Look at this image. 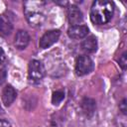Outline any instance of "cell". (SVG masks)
Here are the masks:
<instances>
[{
	"instance_id": "6da1fadb",
	"label": "cell",
	"mask_w": 127,
	"mask_h": 127,
	"mask_svg": "<svg viewBox=\"0 0 127 127\" xmlns=\"http://www.w3.org/2000/svg\"><path fill=\"white\" fill-rule=\"evenodd\" d=\"M114 13V4L110 1H94L90 9V20L93 24L104 25L108 23Z\"/></svg>"
},
{
	"instance_id": "7a4b0ae2",
	"label": "cell",
	"mask_w": 127,
	"mask_h": 127,
	"mask_svg": "<svg viewBox=\"0 0 127 127\" xmlns=\"http://www.w3.org/2000/svg\"><path fill=\"white\" fill-rule=\"evenodd\" d=\"M24 12L28 23L33 27H40L46 20V15L43 11L42 2H25Z\"/></svg>"
},
{
	"instance_id": "3957f363",
	"label": "cell",
	"mask_w": 127,
	"mask_h": 127,
	"mask_svg": "<svg viewBox=\"0 0 127 127\" xmlns=\"http://www.w3.org/2000/svg\"><path fill=\"white\" fill-rule=\"evenodd\" d=\"M28 73H29V79L32 80L33 82L41 81L46 73L44 64L38 60H32L29 64Z\"/></svg>"
},
{
	"instance_id": "277c9868",
	"label": "cell",
	"mask_w": 127,
	"mask_h": 127,
	"mask_svg": "<svg viewBox=\"0 0 127 127\" xmlns=\"http://www.w3.org/2000/svg\"><path fill=\"white\" fill-rule=\"evenodd\" d=\"M93 69V62L88 56H79L75 61V73L79 76L89 73Z\"/></svg>"
},
{
	"instance_id": "5b68a950",
	"label": "cell",
	"mask_w": 127,
	"mask_h": 127,
	"mask_svg": "<svg viewBox=\"0 0 127 127\" xmlns=\"http://www.w3.org/2000/svg\"><path fill=\"white\" fill-rule=\"evenodd\" d=\"M60 36H61V32L59 30H50L46 32L40 39V42H39L40 48L43 50L50 48L51 46H53L55 43L58 42Z\"/></svg>"
},
{
	"instance_id": "8992f818",
	"label": "cell",
	"mask_w": 127,
	"mask_h": 127,
	"mask_svg": "<svg viewBox=\"0 0 127 127\" xmlns=\"http://www.w3.org/2000/svg\"><path fill=\"white\" fill-rule=\"evenodd\" d=\"M89 30L87 28V26L85 25H75V26H71L68 28L67 30V36L70 39H74V40H78V39H83L87 36Z\"/></svg>"
},
{
	"instance_id": "52a82bcc",
	"label": "cell",
	"mask_w": 127,
	"mask_h": 127,
	"mask_svg": "<svg viewBox=\"0 0 127 127\" xmlns=\"http://www.w3.org/2000/svg\"><path fill=\"white\" fill-rule=\"evenodd\" d=\"M67 19L68 22L72 25H79V23L82 22L83 16H82V12L80 11V9L75 6V5H70L67 8Z\"/></svg>"
},
{
	"instance_id": "ba28073f",
	"label": "cell",
	"mask_w": 127,
	"mask_h": 127,
	"mask_svg": "<svg viewBox=\"0 0 127 127\" xmlns=\"http://www.w3.org/2000/svg\"><path fill=\"white\" fill-rule=\"evenodd\" d=\"M30 42V36L27 31L25 30H19L16 33L15 39H14V45L18 50H24L27 48Z\"/></svg>"
},
{
	"instance_id": "9c48e42d",
	"label": "cell",
	"mask_w": 127,
	"mask_h": 127,
	"mask_svg": "<svg viewBox=\"0 0 127 127\" xmlns=\"http://www.w3.org/2000/svg\"><path fill=\"white\" fill-rule=\"evenodd\" d=\"M16 97H17V92H16L15 88L12 85L7 84L2 90V102H3V104L5 106H10L14 102Z\"/></svg>"
},
{
	"instance_id": "30bf717a",
	"label": "cell",
	"mask_w": 127,
	"mask_h": 127,
	"mask_svg": "<svg viewBox=\"0 0 127 127\" xmlns=\"http://www.w3.org/2000/svg\"><path fill=\"white\" fill-rule=\"evenodd\" d=\"M95 108H96V102L94 99L89 97H84L81 100V110L86 117H91L94 114Z\"/></svg>"
},
{
	"instance_id": "8fae6325",
	"label": "cell",
	"mask_w": 127,
	"mask_h": 127,
	"mask_svg": "<svg viewBox=\"0 0 127 127\" xmlns=\"http://www.w3.org/2000/svg\"><path fill=\"white\" fill-rule=\"evenodd\" d=\"M81 48L82 50L87 53V54H91L94 53L97 50V40L94 36H89L87 37L85 40H83V42L81 43Z\"/></svg>"
},
{
	"instance_id": "7c38bea8",
	"label": "cell",
	"mask_w": 127,
	"mask_h": 127,
	"mask_svg": "<svg viewBox=\"0 0 127 127\" xmlns=\"http://www.w3.org/2000/svg\"><path fill=\"white\" fill-rule=\"evenodd\" d=\"M13 30V25L8 18L5 16H0V36L7 37L11 34Z\"/></svg>"
},
{
	"instance_id": "4fadbf2b",
	"label": "cell",
	"mask_w": 127,
	"mask_h": 127,
	"mask_svg": "<svg viewBox=\"0 0 127 127\" xmlns=\"http://www.w3.org/2000/svg\"><path fill=\"white\" fill-rule=\"evenodd\" d=\"M64 98V90H57L53 93L52 102L54 105H58L59 103H61L63 101Z\"/></svg>"
},
{
	"instance_id": "5bb4252c",
	"label": "cell",
	"mask_w": 127,
	"mask_h": 127,
	"mask_svg": "<svg viewBox=\"0 0 127 127\" xmlns=\"http://www.w3.org/2000/svg\"><path fill=\"white\" fill-rule=\"evenodd\" d=\"M119 65L121 66L122 69H126V65H127V59H126V53H123L122 56L119 59Z\"/></svg>"
},
{
	"instance_id": "9a60e30c",
	"label": "cell",
	"mask_w": 127,
	"mask_h": 127,
	"mask_svg": "<svg viewBox=\"0 0 127 127\" xmlns=\"http://www.w3.org/2000/svg\"><path fill=\"white\" fill-rule=\"evenodd\" d=\"M6 75H7V73H6V69H5V68H0V84L3 83V82L5 81V79H6Z\"/></svg>"
},
{
	"instance_id": "2e32d148",
	"label": "cell",
	"mask_w": 127,
	"mask_h": 127,
	"mask_svg": "<svg viewBox=\"0 0 127 127\" xmlns=\"http://www.w3.org/2000/svg\"><path fill=\"white\" fill-rule=\"evenodd\" d=\"M119 109L121 110V112L125 115L126 114V110H127V108H126V99H123L122 101H121V103L119 104Z\"/></svg>"
},
{
	"instance_id": "e0dca14e",
	"label": "cell",
	"mask_w": 127,
	"mask_h": 127,
	"mask_svg": "<svg viewBox=\"0 0 127 127\" xmlns=\"http://www.w3.org/2000/svg\"><path fill=\"white\" fill-rule=\"evenodd\" d=\"M0 127H11V124L5 119H0Z\"/></svg>"
},
{
	"instance_id": "ac0fdd59",
	"label": "cell",
	"mask_w": 127,
	"mask_h": 127,
	"mask_svg": "<svg viewBox=\"0 0 127 127\" xmlns=\"http://www.w3.org/2000/svg\"><path fill=\"white\" fill-rule=\"evenodd\" d=\"M5 61V53L2 48H0V64Z\"/></svg>"
},
{
	"instance_id": "d6986e66",
	"label": "cell",
	"mask_w": 127,
	"mask_h": 127,
	"mask_svg": "<svg viewBox=\"0 0 127 127\" xmlns=\"http://www.w3.org/2000/svg\"><path fill=\"white\" fill-rule=\"evenodd\" d=\"M0 111H1V106H0Z\"/></svg>"
}]
</instances>
